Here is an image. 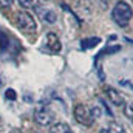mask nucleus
<instances>
[{
  "instance_id": "obj_1",
  "label": "nucleus",
  "mask_w": 133,
  "mask_h": 133,
  "mask_svg": "<svg viewBox=\"0 0 133 133\" xmlns=\"http://www.w3.org/2000/svg\"><path fill=\"white\" fill-rule=\"evenodd\" d=\"M111 17H113V20L119 25V26H127L129 23H130V20H132L133 17V11H132V6L127 3V2H118L116 5H115V8H113V11H111Z\"/></svg>"
},
{
  "instance_id": "obj_2",
  "label": "nucleus",
  "mask_w": 133,
  "mask_h": 133,
  "mask_svg": "<svg viewBox=\"0 0 133 133\" xmlns=\"http://www.w3.org/2000/svg\"><path fill=\"white\" fill-rule=\"evenodd\" d=\"M73 115H74V119L79 124L85 125V127H90L93 124V119L95 118L91 115V110L87 105H84V104H76L74 105V110H73Z\"/></svg>"
},
{
  "instance_id": "obj_3",
  "label": "nucleus",
  "mask_w": 133,
  "mask_h": 133,
  "mask_svg": "<svg viewBox=\"0 0 133 133\" xmlns=\"http://www.w3.org/2000/svg\"><path fill=\"white\" fill-rule=\"evenodd\" d=\"M16 23H17V28L22 30L23 33H34L37 30V23H36L34 17L31 14L25 12V11L17 14V22Z\"/></svg>"
},
{
  "instance_id": "obj_4",
  "label": "nucleus",
  "mask_w": 133,
  "mask_h": 133,
  "mask_svg": "<svg viewBox=\"0 0 133 133\" xmlns=\"http://www.w3.org/2000/svg\"><path fill=\"white\" fill-rule=\"evenodd\" d=\"M53 119H54V116H53V113L48 108H40L34 115V121L39 125H42V127H50L53 124Z\"/></svg>"
},
{
  "instance_id": "obj_5",
  "label": "nucleus",
  "mask_w": 133,
  "mask_h": 133,
  "mask_svg": "<svg viewBox=\"0 0 133 133\" xmlns=\"http://www.w3.org/2000/svg\"><path fill=\"white\" fill-rule=\"evenodd\" d=\"M105 95H107V99L110 101L115 107H124L125 102H124V96L121 95V91H118L116 88L113 87H107L105 88Z\"/></svg>"
},
{
  "instance_id": "obj_6",
  "label": "nucleus",
  "mask_w": 133,
  "mask_h": 133,
  "mask_svg": "<svg viewBox=\"0 0 133 133\" xmlns=\"http://www.w3.org/2000/svg\"><path fill=\"white\" fill-rule=\"evenodd\" d=\"M46 50H48L51 54H57V53H61V50H62V43H61L59 37L54 33L46 34Z\"/></svg>"
},
{
  "instance_id": "obj_7",
  "label": "nucleus",
  "mask_w": 133,
  "mask_h": 133,
  "mask_svg": "<svg viewBox=\"0 0 133 133\" xmlns=\"http://www.w3.org/2000/svg\"><path fill=\"white\" fill-rule=\"evenodd\" d=\"M99 42H101L99 37H88V39L81 40V48H82V50H90V48L96 46Z\"/></svg>"
},
{
  "instance_id": "obj_8",
  "label": "nucleus",
  "mask_w": 133,
  "mask_h": 133,
  "mask_svg": "<svg viewBox=\"0 0 133 133\" xmlns=\"http://www.w3.org/2000/svg\"><path fill=\"white\" fill-rule=\"evenodd\" d=\"M102 133H125V130H124V127H122L121 124L111 122V124H108L105 129H102Z\"/></svg>"
},
{
  "instance_id": "obj_9",
  "label": "nucleus",
  "mask_w": 133,
  "mask_h": 133,
  "mask_svg": "<svg viewBox=\"0 0 133 133\" xmlns=\"http://www.w3.org/2000/svg\"><path fill=\"white\" fill-rule=\"evenodd\" d=\"M68 130H70V127L64 122H57V124L50 125V133H66Z\"/></svg>"
},
{
  "instance_id": "obj_10",
  "label": "nucleus",
  "mask_w": 133,
  "mask_h": 133,
  "mask_svg": "<svg viewBox=\"0 0 133 133\" xmlns=\"http://www.w3.org/2000/svg\"><path fill=\"white\" fill-rule=\"evenodd\" d=\"M118 51H121V46H119V45H113V46H108V48H104L102 51H99V54L96 56V62L99 61L101 57H104L105 54H113V53H118Z\"/></svg>"
},
{
  "instance_id": "obj_11",
  "label": "nucleus",
  "mask_w": 133,
  "mask_h": 133,
  "mask_svg": "<svg viewBox=\"0 0 133 133\" xmlns=\"http://www.w3.org/2000/svg\"><path fill=\"white\" fill-rule=\"evenodd\" d=\"M8 46H9V39H8V36L0 31V54H3V53L8 50Z\"/></svg>"
},
{
  "instance_id": "obj_12",
  "label": "nucleus",
  "mask_w": 133,
  "mask_h": 133,
  "mask_svg": "<svg viewBox=\"0 0 133 133\" xmlns=\"http://www.w3.org/2000/svg\"><path fill=\"white\" fill-rule=\"evenodd\" d=\"M42 19H43L45 22H48V23H54V22H56V14H54L53 11L45 9V11H42Z\"/></svg>"
},
{
  "instance_id": "obj_13",
  "label": "nucleus",
  "mask_w": 133,
  "mask_h": 133,
  "mask_svg": "<svg viewBox=\"0 0 133 133\" xmlns=\"http://www.w3.org/2000/svg\"><path fill=\"white\" fill-rule=\"evenodd\" d=\"M124 115L133 122V102H127L124 105Z\"/></svg>"
},
{
  "instance_id": "obj_14",
  "label": "nucleus",
  "mask_w": 133,
  "mask_h": 133,
  "mask_svg": "<svg viewBox=\"0 0 133 133\" xmlns=\"http://www.w3.org/2000/svg\"><path fill=\"white\" fill-rule=\"evenodd\" d=\"M5 96H6V99H9V101H16V98H17V95H16V91L12 88H8L6 93H5Z\"/></svg>"
},
{
  "instance_id": "obj_15",
  "label": "nucleus",
  "mask_w": 133,
  "mask_h": 133,
  "mask_svg": "<svg viewBox=\"0 0 133 133\" xmlns=\"http://www.w3.org/2000/svg\"><path fill=\"white\" fill-rule=\"evenodd\" d=\"M19 5H20L22 8L28 9V8H31V6H33V0H19Z\"/></svg>"
},
{
  "instance_id": "obj_16",
  "label": "nucleus",
  "mask_w": 133,
  "mask_h": 133,
  "mask_svg": "<svg viewBox=\"0 0 133 133\" xmlns=\"http://www.w3.org/2000/svg\"><path fill=\"white\" fill-rule=\"evenodd\" d=\"M12 2H14V0H0V5L5 6V8H9V6L12 5Z\"/></svg>"
},
{
  "instance_id": "obj_17",
  "label": "nucleus",
  "mask_w": 133,
  "mask_h": 133,
  "mask_svg": "<svg viewBox=\"0 0 133 133\" xmlns=\"http://www.w3.org/2000/svg\"><path fill=\"white\" fill-rule=\"evenodd\" d=\"M37 2H40V3H45V2H48V0H37Z\"/></svg>"
},
{
  "instance_id": "obj_18",
  "label": "nucleus",
  "mask_w": 133,
  "mask_h": 133,
  "mask_svg": "<svg viewBox=\"0 0 133 133\" xmlns=\"http://www.w3.org/2000/svg\"><path fill=\"white\" fill-rule=\"evenodd\" d=\"M129 85H130V87H132V90H133V84H129Z\"/></svg>"
},
{
  "instance_id": "obj_19",
  "label": "nucleus",
  "mask_w": 133,
  "mask_h": 133,
  "mask_svg": "<svg viewBox=\"0 0 133 133\" xmlns=\"http://www.w3.org/2000/svg\"><path fill=\"white\" fill-rule=\"evenodd\" d=\"M0 87H2V77H0Z\"/></svg>"
},
{
  "instance_id": "obj_20",
  "label": "nucleus",
  "mask_w": 133,
  "mask_h": 133,
  "mask_svg": "<svg viewBox=\"0 0 133 133\" xmlns=\"http://www.w3.org/2000/svg\"><path fill=\"white\" fill-rule=\"evenodd\" d=\"M66 133H71V132H70V130H68V132H66Z\"/></svg>"
}]
</instances>
